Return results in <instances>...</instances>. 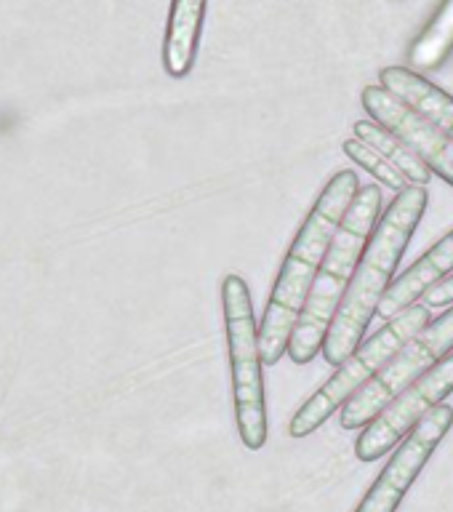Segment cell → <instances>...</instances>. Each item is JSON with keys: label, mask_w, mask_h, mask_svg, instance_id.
<instances>
[{"label": "cell", "mask_w": 453, "mask_h": 512, "mask_svg": "<svg viewBox=\"0 0 453 512\" xmlns=\"http://www.w3.org/2000/svg\"><path fill=\"white\" fill-rule=\"evenodd\" d=\"M358 190L360 182L355 171H339L331 176L296 232L294 243L280 264L278 280L272 288L262 323H259L264 366H275L288 352V342H291L296 320L307 304V296L315 286L320 264L326 259L328 246H331L339 224L344 222V214L352 206Z\"/></svg>", "instance_id": "1"}, {"label": "cell", "mask_w": 453, "mask_h": 512, "mask_svg": "<svg viewBox=\"0 0 453 512\" xmlns=\"http://www.w3.org/2000/svg\"><path fill=\"white\" fill-rule=\"evenodd\" d=\"M430 203L427 187H406L398 192L387 211L379 216L374 235L368 240L358 270L352 275L350 286L344 291L334 323L328 328L323 342V358L334 366H342L352 352L358 350L366 336L371 318L379 310L387 288L395 283V270L406 254L408 243L414 238L416 227L422 222L424 211Z\"/></svg>", "instance_id": "2"}, {"label": "cell", "mask_w": 453, "mask_h": 512, "mask_svg": "<svg viewBox=\"0 0 453 512\" xmlns=\"http://www.w3.org/2000/svg\"><path fill=\"white\" fill-rule=\"evenodd\" d=\"M379 214H382V190L376 184L360 187L352 206L344 214V222L339 224V230L331 240V246H328L315 286L307 296V304H304L291 342H288V358L299 366L310 363L323 350L328 328L334 323L344 291L350 286L368 240L374 235Z\"/></svg>", "instance_id": "3"}, {"label": "cell", "mask_w": 453, "mask_h": 512, "mask_svg": "<svg viewBox=\"0 0 453 512\" xmlns=\"http://www.w3.org/2000/svg\"><path fill=\"white\" fill-rule=\"evenodd\" d=\"M432 310L427 304H414L406 312H400L398 318L384 323L376 334H371L342 366H336L334 376L323 387L312 392L302 406L296 408L291 416L288 432L294 438H307L312 432L323 427L331 416L350 403L371 379L384 368V363L414 339L419 331L430 326Z\"/></svg>", "instance_id": "4"}, {"label": "cell", "mask_w": 453, "mask_h": 512, "mask_svg": "<svg viewBox=\"0 0 453 512\" xmlns=\"http://www.w3.org/2000/svg\"><path fill=\"white\" fill-rule=\"evenodd\" d=\"M222 310L227 328V350L232 368V398L238 435L248 451L267 443V398H264V358L259 323L248 283L240 275H224Z\"/></svg>", "instance_id": "5"}, {"label": "cell", "mask_w": 453, "mask_h": 512, "mask_svg": "<svg viewBox=\"0 0 453 512\" xmlns=\"http://www.w3.org/2000/svg\"><path fill=\"white\" fill-rule=\"evenodd\" d=\"M451 352L453 307L446 315H440L438 320H432L424 331H419L406 347H400L384 363L382 371L342 408L339 422H342L344 430H363V427H368L376 416L382 414L384 408L390 406L392 400L398 398L400 392H406L411 384L419 382L427 371H432Z\"/></svg>", "instance_id": "6"}, {"label": "cell", "mask_w": 453, "mask_h": 512, "mask_svg": "<svg viewBox=\"0 0 453 512\" xmlns=\"http://www.w3.org/2000/svg\"><path fill=\"white\" fill-rule=\"evenodd\" d=\"M451 392L453 352L440 360L432 371H427L419 382L411 384L406 392H400L374 422L360 430L358 440H355V454H358L360 462L371 464L382 459L390 448L400 446V440L406 438L408 432L414 430L432 408L440 406Z\"/></svg>", "instance_id": "7"}, {"label": "cell", "mask_w": 453, "mask_h": 512, "mask_svg": "<svg viewBox=\"0 0 453 512\" xmlns=\"http://www.w3.org/2000/svg\"><path fill=\"white\" fill-rule=\"evenodd\" d=\"M453 427V406H435L406 438L400 440L390 462L379 472L374 486L363 496L355 512H398L406 494L419 478V472L427 467L430 456L440 446V440L446 438Z\"/></svg>", "instance_id": "8"}, {"label": "cell", "mask_w": 453, "mask_h": 512, "mask_svg": "<svg viewBox=\"0 0 453 512\" xmlns=\"http://www.w3.org/2000/svg\"><path fill=\"white\" fill-rule=\"evenodd\" d=\"M363 107L371 118L400 136L419 158L427 163L432 174L443 176L448 184H453V139L443 134L440 128L414 112L408 104H403L398 96H392L384 86H366L363 88Z\"/></svg>", "instance_id": "9"}, {"label": "cell", "mask_w": 453, "mask_h": 512, "mask_svg": "<svg viewBox=\"0 0 453 512\" xmlns=\"http://www.w3.org/2000/svg\"><path fill=\"white\" fill-rule=\"evenodd\" d=\"M451 270L453 230L448 232V235H443L427 254H422V259H416L400 278H395V283L387 288V294H384L376 315H379L384 323H390V320L398 318L400 312H406L408 307L419 304V299H424V294H427L432 286H438L440 280H446Z\"/></svg>", "instance_id": "10"}, {"label": "cell", "mask_w": 453, "mask_h": 512, "mask_svg": "<svg viewBox=\"0 0 453 512\" xmlns=\"http://www.w3.org/2000/svg\"><path fill=\"white\" fill-rule=\"evenodd\" d=\"M379 86L453 139V96L424 78L422 72L411 67H384L379 72Z\"/></svg>", "instance_id": "11"}, {"label": "cell", "mask_w": 453, "mask_h": 512, "mask_svg": "<svg viewBox=\"0 0 453 512\" xmlns=\"http://www.w3.org/2000/svg\"><path fill=\"white\" fill-rule=\"evenodd\" d=\"M203 16H206V0H171L166 43H163V67L171 78L190 75L198 56Z\"/></svg>", "instance_id": "12"}, {"label": "cell", "mask_w": 453, "mask_h": 512, "mask_svg": "<svg viewBox=\"0 0 453 512\" xmlns=\"http://www.w3.org/2000/svg\"><path fill=\"white\" fill-rule=\"evenodd\" d=\"M355 139L366 142L368 147H374L379 155L390 160L392 166L406 176L408 184H416V187H427L430 184L432 171L427 168V163L400 136H395L392 131L379 126L376 120H358L355 123Z\"/></svg>", "instance_id": "13"}, {"label": "cell", "mask_w": 453, "mask_h": 512, "mask_svg": "<svg viewBox=\"0 0 453 512\" xmlns=\"http://www.w3.org/2000/svg\"><path fill=\"white\" fill-rule=\"evenodd\" d=\"M453 51V0H443V6L435 14L422 35L416 38L411 54H408V67L411 70H438L446 62V56Z\"/></svg>", "instance_id": "14"}, {"label": "cell", "mask_w": 453, "mask_h": 512, "mask_svg": "<svg viewBox=\"0 0 453 512\" xmlns=\"http://www.w3.org/2000/svg\"><path fill=\"white\" fill-rule=\"evenodd\" d=\"M342 150L344 155H347L350 160H355L360 168H366L368 174L376 176L384 187H390V190L395 192H403L406 187H411L406 176L400 174L398 168L392 166L390 160L384 158V155H379L374 147H368L366 142H360V139H347Z\"/></svg>", "instance_id": "15"}, {"label": "cell", "mask_w": 453, "mask_h": 512, "mask_svg": "<svg viewBox=\"0 0 453 512\" xmlns=\"http://www.w3.org/2000/svg\"><path fill=\"white\" fill-rule=\"evenodd\" d=\"M424 304L430 310H438V307H448L453 304V275L446 280H440L438 286H432L427 294H424Z\"/></svg>", "instance_id": "16"}]
</instances>
